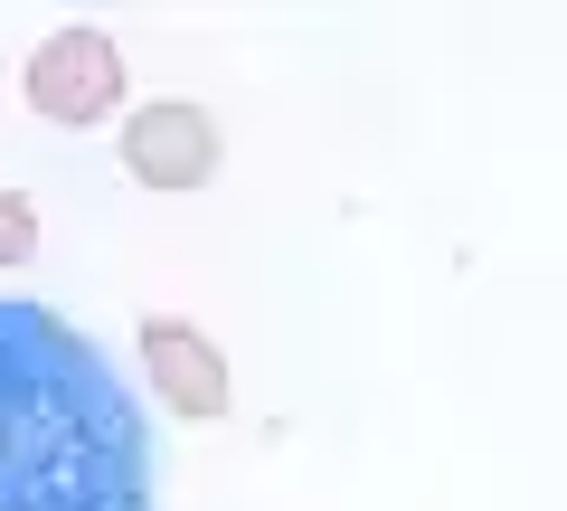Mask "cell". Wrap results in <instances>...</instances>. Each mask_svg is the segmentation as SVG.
Wrapping results in <instances>:
<instances>
[{"mask_svg": "<svg viewBox=\"0 0 567 511\" xmlns=\"http://www.w3.org/2000/svg\"><path fill=\"white\" fill-rule=\"evenodd\" d=\"M0 511H152L133 398L39 304H0Z\"/></svg>", "mask_w": 567, "mask_h": 511, "instance_id": "6da1fadb", "label": "cell"}, {"mask_svg": "<svg viewBox=\"0 0 567 511\" xmlns=\"http://www.w3.org/2000/svg\"><path fill=\"white\" fill-rule=\"evenodd\" d=\"M114 95H123V58L104 29H58L29 58V104L48 123H95V114H114Z\"/></svg>", "mask_w": 567, "mask_h": 511, "instance_id": "7a4b0ae2", "label": "cell"}, {"mask_svg": "<svg viewBox=\"0 0 567 511\" xmlns=\"http://www.w3.org/2000/svg\"><path fill=\"white\" fill-rule=\"evenodd\" d=\"M123 171L142 190H208V171H218V123L199 104H142L123 123Z\"/></svg>", "mask_w": 567, "mask_h": 511, "instance_id": "3957f363", "label": "cell"}, {"mask_svg": "<svg viewBox=\"0 0 567 511\" xmlns=\"http://www.w3.org/2000/svg\"><path fill=\"white\" fill-rule=\"evenodd\" d=\"M142 369H152V389L171 398V417H189V427H208V417L237 408L227 360H218V350H208L189 323H142Z\"/></svg>", "mask_w": 567, "mask_h": 511, "instance_id": "277c9868", "label": "cell"}, {"mask_svg": "<svg viewBox=\"0 0 567 511\" xmlns=\"http://www.w3.org/2000/svg\"><path fill=\"white\" fill-rule=\"evenodd\" d=\"M29 246H39V208H29L20 190H0V275L29 266Z\"/></svg>", "mask_w": 567, "mask_h": 511, "instance_id": "5b68a950", "label": "cell"}]
</instances>
